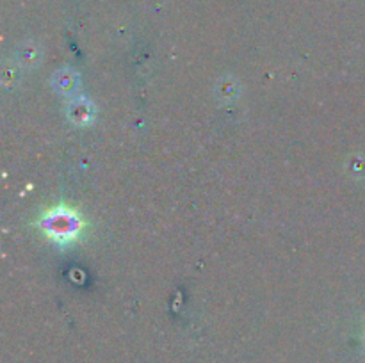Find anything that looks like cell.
I'll return each mask as SVG.
<instances>
[{
    "instance_id": "obj_1",
    "label": "cell",
    "mask_w": 365,
    "mask_h": 363,
    "mask_svg": "<svg viewBox=\"0 0 365 363\" xmlns=\"http://www.w3.org/2000/svg\"><path fill=\"white\" fill-rule=\"evenodd\" d=\"M45 230L54 237L55 241H71L80 228V221L77 215L66 208H55L54 212L45 218Z\"/></svg>"
}]
</instances>
